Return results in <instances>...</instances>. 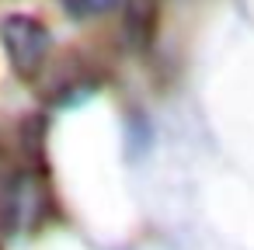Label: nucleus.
Masks as SVG:
<instances>
[{
    "label": "nucleus",
    "mask_w": 254,
    "mask_h": 250,
    "mask_svg": "<svg viewBox=\"0 0 254 250\" xmlns=\"http://www.w3.org/2000/svg\"><path fill=\"white\" fill-rule=\"evenodd\" d=\"M160 4L164 0H122V39L129 49L143 52L153 42L157 21H160Z\"/></svg>",
    "instance_id": "obj_3"
},
{
    "label": "nucleus",
    "mask_w": 254,
    "mask_h": 250,
    "mask_svg": "<svg viewBox=\"0 0 254 250\" xmlns=\"http://www.w3.org/2000/svg\"><path fill=\"white\" fill-rule=\"evenodd\" d=\"M60 4H63V11H66L70 18L87 21V18H101V14L115 11L122 0H60Z\"/></svg>",
    "instance_id": "obj_4"
},
{
    "label": "nucleus",
    "mask_w": 254,
    "mask_h": 250,
    "mask_svg": "<svg viewBox=\"0 0 254 250\" xmlns=\"http://www.w3.org/2000/svg\"><path fill=\"white\" fill-rule=\"evenodd\" d=\"M49 212V195L35 174H14L0 191V226L7 233L35 229Z\"/></svg>",
    "instance_id": "obj_2"
},
{
    "label": "nucleus",
    "mask_w": 254,
    "mask_h": 250,
    "mask_svg": "<svg viewBox=\"0 0 254 250\" xmlns=\"http://www.w3.org/2000/svg\"><path fill=\"white\" fill-rule=\"evenodd\" d=\"M0 46H4V52H7L11 70L21 80H35L42 73L46 59H49L53 35L32 14H7L4 21H0Z\"/></svg>",
    "instance_id": "obj_1"
}]
</instances>
